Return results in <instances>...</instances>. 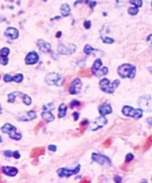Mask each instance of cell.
I'll return each instance as SVG.
<instances>
[{"mask_svg":"<svg viewBox=\"0 0 152 183\" xmlns=\"http://www.w3.org/2000/svg\"><path fill=\"white\" fill-rule=\"evenodd\" d=\"M102 41H103L104 43L105 44H112L114 42V39H112V38H108V37H102L101 38Z\"/></svg>","mask_w":152,"mask_h":183,"instance_id":"33","label":"cell"},{"mask_svg":"<svg viewBox=\"0 0 152 183\" xmlns=\"http://www.w3.org/2000/svg\"><path fill=\"white\" fill-rule=\"evenodd\" d=\"M2 171H3L5 175L8 176H16L18 173V169L14 167H10V166H4L2 168Z\"/></svg>","mask_w":152,"mask_h":183,"instance_id":"18","label":"cell"},{"mask_svg":"<svg viewBox=\"0 0 152 183\" xmlns=\"http://www.w3.org/2000/svg\"><path fill=\"white\" fill-rule=\"evenodd\" d=\"M49 150L50 151H52V152H55L57 150V147L55 145H49Z\"/></svg>","mask_w":152,"mask_h":183,"instance_id":"40","label":"cell"},{"mask_svg":"<svg viewBox=\"0 0 152 183\" xmlns=\"http://www.w3.org/2000/svg\"><path fill=\"white\" fill-rule=\"evenodd\" d=\"M88 125V120L85 119V120H84L83 122H80V126H84V125Z\"/></svg>","mask_w":152,"mask_h":183,"instance_id":"43","label":"cell"},{"mask_svg":"<svg viewBox=\"0 0 152 183\" xmlns=\"http://www.w3.org/2000/svg\"><path fill=\"white\" fill-rule=\"evenodd\" d=\"M23 74L21 73H18L16 74L15 76H10V74H5L4 77H3V80L6 83L8 82H12L14 81L16 83H21L23 81Z\"/></svg>","mask_w":152,"mask_h":183,"instance_id":"14","label":"cell"},{"mask_svg":"<svg viewBox=\"0 0 152 183\" xmlns=\"http://www.w3.org/2000/svg\"><path fill=\"white\" fill-rule=\"evenodd\" d=\"M43 109H44V111H48V112H50V111H52V110H54V103H49V104H45V105H43Z\"/></svg>","mask_w":152,"mask_h":183,"instance_id":"30","label":"cell"},{"mask_svg":"<svg viewBox=\"0 0 152 183\" xmlns=\"http://www.w3.org/2000/svg\"><path fill=\"white\" fill-rule=\"evenodd\" d=\"M152 146V135L147 137V139L145 141L144 144L143 146V150L144 151H147Z\"/></svg>","mask_w":152,"mask_h":183,"instance_id":"25","label":"cell"},{"mask_svg":"<svg viewBox=\"0 0 152 183\" xmlns=\"http://www.w3.org/2000/svg\"><path fill=\"white\" fill-rule=\"evenodd\" d=\"M66 111H67V107L66 106L65 104H61L59 107V114H58V117L60 119H62V118H64L66 114Z\"/></svg>","mask_w":152,"mask_h":183,"instance_id":"24","label":"cell"},{"mask_svg":"<svg viewBox=\"0 0 152 183\" xmlns=\"http://www.w3.org/2000/svg\"><path fill=\"white\" fill-rule=\"evenodd\" d=\"M84 51L86 55H91L94 51H95V49H93L90 45H86L84 49Z\"/></svg>","mask_w":152,"mask_h":183,"instance_id":"28","label":"cell"},{"mask_svg":"<svg viewBox=\"0 0 152 183\" xmlns=\"http://www.w3.org/2000/svg\"><path fill=\"white\" fill-rule=\"evenodd\" d=\"M92 160L94 162L98 163L101 165L105 166V167H110L112 164L111 160L110 159L102 154H96V153H93L92 156H91Z\"/></svg>","mask_w":152,"mask_h":183,"instance_id":"8","label":"cell"},{"mask_svg":"<svg viewBox=\"0 0 152 183\" xmlns=\"http://www.w3.org/2000/svg\"><path fill=\"white\" fill-rule=\"evenodd\" d=\"M87 182V183H89V182H90V179H89V178H84V179H83L82 181H81V182Z\"/></svg>","mask_w":152,"mask_h":183,"instance_id":"45","label":"cell"},{"mask_svg":"<svg viewBox=\"0 0 152 183\" xmlns=\"http://www.w3.org/2000/svg\"><path fill=\"white\" fill-rule=\"evenodd\" d=\"M129 3L137 8L141 7L142 5H143V1L142 0H129Z\"/></svg>","mask_w":152,"mask_h":183,"instance_id":"31","label":"cell"},{"mask_svg":"<svg viewBox=\"0 0 152 183\" xmlns=\"http://www.w3.org/2000/svg\"><path fill=\"white\" fill-rule=\"evenodd\" d=\"M122 112L124 115L134 118L135 119H139L143 116V112L141 109H135L129 105H125L122 109Z\"/></svg>","mask_w":152,"mask_h":183,"instance_id":"5","label":"cell"},{"mask_svg":"<svg viewBox=\"0 0 152 183\" xmlns=\"http://www.w3.org/2000/svg\"><path fill=\"white\" fill-rule=\"evenodd\" d=\"M70 5L66 4V3H64V4H62L61 7H60V12H61V14H62V16H68L70 15Z\"/></svg>","mask_w":152,"mask_h":183,"instance_id":"23","label":"cell"},{"mask_svg":"<svg viewBox=\"0 0 152 183\" xmlns=\"http://www.w3.org/2000/svg\"><path fill=\"white\" fill-rule=\"evenodd\" d=\"M84 27L86 29H90V27H91V22H90V21H86L84 23Z\"/></svg>","mask_w":152,"mask_h":183,"instance_id":"38","label":"cell"},{"mask_svg":"<svg viewBox=\"0 0 152 183\" xmlns=\"http://www.w3.org/2000/svg\"><path fill=\"white\" fill-rule=\"evenodd\" d=\"M2 182V179H1V178H0V182Z\"/></svg>","mask_w":152,"mask_h":183,"instance_id":"50","label":"cell"},{"mask_svg":"<svg viewBox=\"0 0 152 183\" xmlns=\"http://www.w3.org/2000/svg\"><path fill=\"white\" fill-rule=\"evenodd\" d=\"M2 141H3V140H2V138H1V136H0V143H2Z\"/></svg>","mask_w":152,"mask_h":183,"instance_id":"49","label":"cell"},{"mask_svg":"<svg viewBox=\"0 0 152 183\" xmlns=\"http://www.w3.org/2000/svg\"><path fill=\"white\" fill-rule=\"evenodd\" d=\"M45 82L47 84H49L50 86L55 85V86H62L64 83V80L60 74L57 73H49L46 76H45Z\"/></svg>","mask_w":152,"mask_h":183,"instance_id":"3","label":"cell"},{"mask_svg":"<svg viewBox=\"0 0 152 183\" xmlns=\"http://www.w3.org/2000/svg\"><path fill=\"white\" fill-rule=\"evenodd\" d=\"M102 66V61L101 59H97L94 61V64H93L92 68H91V71L92 73L95 76L97 73L101 69V67Z\"/></svg>","mask_w":152,"mask_h":183,"instance_id":"21","label":"cell"},{"mask_svg":"<svg viewBox=\"0 0 152 183\" xmlns=\"http://www.w3.org/2000/svg\"><path fill=\"white\" fill-rule=\"evenodd\" d=\"M107 123H108V119L105 116L101 115L100 117H98L94 120H93L91 123L90 124L89 129L91 131H97V130L101 129V128L104 127Z\"/></svg>","mask_w":152,"mask_h":183,"instance_id":"7","label":"cell"},{"mask_svg":"<svg viewBox=\"0 0 152 183\" xmlns=\"http://www.w3.org/2000/svg\"><path fill=\"white\" fill-rule=\"evenodd\" d=\"M108 73V69L107 68V67H103V68H101V69L99 70V71L97 73V74H96L95 76H98V77H100V76H105V75H107Z\"/></svg>","mask_w":152,"mask_h":183,"instance_id":"27","label":"cell"},{"mask_svg":"<svg viewBox=\"0 0 152 183\" xmlns=\"http://www.w3.org/2000/svg\"><path fill=\"white\" fill-rule=\"evenodd\" d=\"M41 117L48 122H52L55 119L54 114L51 113L50 112H48V111H44V112H42L41 113Z\"/></svg>","mask_w":152,"mask_h":183,"instance_id":"22","label":"cell"},{"mask_svg":"<svg viewBox=\"0 0 152 183\" xmlns=\"http://www.w3.org/2000/svg\"><path fill=\"white\" fill-rule=\"evenodd\" d=\"M147 41H149V42H151V43L152 44V34H151V35L148 36V38H147Z\"/></svg>","mask_w":152,"mask_h":183,"instance_id":"46","label":"cell"},{"mask_svg":"<svg viewBox=\"0 0 152 183\" xmlns=\"http://www.w3.org/2000/svg\"><path fill=\"white\" fill-rule=\"evenodd\" d=\"M114 180L116 181V182H122V178L119 175H116L114 177Z\"/></svg>","mask_w":152,"mask_h":183,"instance_id":"41","label":"cell"},{"mask_svg":"<svg viewBox=\"0 0 152 183\" xmlns=\"http://www.w3.org/2000/svg\"><path fill=\"white\" fill-rule=\"evenodd\" d=\"M134 158V154H130V153H129V154H128L126 155V160H125V162H126V163L130 162V161H131V160H133Z\"/></svg>","mask_w":152,"mask_h":183,"instance_id":"36","label":"cell"},{"mask_svg":"<svg viewBox=\"0 0 152 183\" xmlns=\"http://www.w3.org/2000/svg\"><path fill=\"white\" fill-rule=\"evenodd\" d=\"M77 50V46L74 44H71L69 46L64 45L63 44H60L58 46V52L61 55H72Z\"/></svg>","mask_w":152,"mask_h":183,"instance_id":"10","label":"cell"},{"mask_svg":"<svg viewBox=\"0 0 152 183\" xmlns=\"http://www.w3.org/2000/svg\"><path fill=\"white\" fill-rule=\"evenodd\" d=\"M37 45L38 47V49L41 50L42 52H45V53H48V52H50L51 50H52V47H51V45L46 41H45L44 40L42 39H40L37 42Z\"/></svg>","mask_w":152,"mask_h":183,"instance_id":"16","label":"cell"},{"mask_svg":"<svg viewBox=\"0 0 152 183\" xmlns=\"http://www.w3.org/2000/svg\"><path fill=\"white\" fill-rule=\"evenodd\" d=\"M80 102L77 101V100H74V101H73L71 103H70V108L73 109V108H74L75 107H77V106H80Z\"/></svg>","mask_w":152,"mask_h":183,"instance_id":"35","label":"cell"},{"mask_svg":"<svg viewBox=\"0 0 152 183\" xmlns=\"http://www.w3.org/2000/svg\"><path fill=\"white\" fill-rule=\"evenodd\" d=\"M10 49H8L6 47L3 48L0 50V64H2L3 66H6L9 62V59L8 56L10 54Z\"/></svg>","mask_w":152,"mask_h":183,"instance_id":"13","label":"cell"},{"mask_svg":"<svg viewBox=\"0 0 152 183\" xmlns=\"http://www.w3.org/2000/svg\"><path fill=\"white\" fill-rule=\"evenodd\" d=\"M80 170V165H77L74 169H68V168H62L57 171V174L60 177H70L73 175H77Z\"/></svg>","mask_w":152,"mask_h":183,"instance_id":"9","label":"cell"},{"mask_svg":"<svg viewBox=\"0 0 152 183\" xmlns=\"http://www.w3.org/2000/svg\"><path fill=\"white\" fill-rule=\"evenodd\" d=\"M112 143V140L111 138H108V139H107V140H106L103 143H102V146H103L104 147L108 148L111 146Z\"/></svg>","mask_w":152,"mask_h":183,"instance_id":"34","label":"cell"},{"mask_svg":"<svg viewBox=\"0 0 152 183\" xmlns=\"http://www.w3.org/2000/svg\"><path fill=\"white\" fill-rule=\"evenodd\" d=\"M151 9H152V1H151Z\"/></svg>","mask_w":152,"mask_h":183,"instance_id":"51","label":"cell"},{"mask_svg":"<svg viewBox=\"0 0 152 183\" xmlns=\"http://www.w3.org/2000/svg\"><path fill=\"white\" fill-rule=\"evenodd\" d=\"M96 4H97V3H96L95 1H91V2H90V8H94V6L96 5Z\"/></svg>","mask_w":152,"mask_h":183,"instance_id":"44","label":"cell"},{"mask_svg":"<svg viewBox=\"0 0 152 183\" xmlns=\"http://www.w3.org/2000/svg\"><path fill=\"white\" fill-rule=\"evenodd\" d=\"M1 130L3 133L9 134L10 137L14 140H20L22 138L21 134L16 132V128L13 125H11L10 123H5L3 127L1 128Z\"/></svg>","mask_w":152,"mask_h":183,"instance_id":"4","label":"cell"},{"mask_svg":"<svg viewBox=\"0 0 152 183\" xmlns=\"http://www.w3.org/2000/svg\"><path fill=\"white\" fill-rule=\"evenodd\" d=\"M21 97H22V100H23V104H26L27 106L31 105L32 101H31V98L29 97L27 94H23V93H22V94H21Z\"/></svg>","mask_w":152,"mask_h":183,"instance_id":"26","label":"cell"},{"mask_svg":"<svg viewBox=\"0 0 152 183\" xmlns=\"http://www.w3.org/2000/svg\"><path fill=\"white\" fill-rule=\"evenodd\" d=\"M119 84H120V81L119 80H116L115 81L110 82L109 80L106 79V78L102 79L99 83L101 90L105 93H108V94H113Z\"/></svg>","mask_w":152,"mask_h":183,"instance_id":"2","label":"cell"},{"mask_svg":"<svg viewBox=\"0 0 152 183\" xmlns=\"http://www.w3.org/2000/svg\"><path fill=\"white\" fill-rule=\"evenodd\" d=\"M39 60L38 54L36 51H31L27 55L26 59H25V62L27 65H34L36 64Z\"/></svg>","mask_w":152,"mask_h":183,"instance_id":"12","label":"cell"},{"mask_svg":"<svg viewBox=\"0 0 152 183\" xmlns=\"http://www.w3.org/2000/svg\"><path fill=\"white\" fill-rule=\"evenodd\" d=\"M13 157L16 159H19V158H21V154H20V153L19 151H14L13 152Z\"/></svg>","mask_w":152,"mask_h":183,"instance_id":"39","label":"cell"},{"mask_svg":"<svg viewBox=\"0 0 152 183\" xmlns=\"http://www.w3.org/2000/svg\"><path fill=\"white\" fill-rule=\"evenodd\" d=\"M73 116L74 118L75 121H77V120L79 119V113H78V112H74V113L73 114Z\"/></svg>","mask_w":152,"mask_h":183,"instance_id":"42","label":"cell"},{"mask_svg":"<svg viewBox=\"0 0 152 183\" xmlns=\"http://www.w3.org/2000/svg\"><path fill=\"white\" fill-rule=\"evenodd\" d=\"M81 87H82V82L79 78H76L70 84L69 91H70V94H73V95L77 94L80 93Z\"/></svg>","mask_w":152,"mask_h":183,"instance_id":"11","label":"cell"},{"mask_svg":"<svg viewBox=\"0 0 152 183\" xmlns=\"http://www.w3.org/2000/svg\"><path fill=\"white\" fill-rule=\"evenodd\" d=\"M3 154H4V155H5V157H8V158L13 157V152L10 151V150H5Z\"/></svg>","mask_w":152,"mask_h":183,"instance_id":"37","label":"cell"},{"mask_svg":"<svg viewBox=\"0 0 152 183\" xmlns=\"http://www.w3.org/2000/svg\"><path fill=\"white\" fill-rule=\"evenodd\" d=\"M61 35H62V32H61V31H59V32L56 34V38H60Z\"/></svg>","mask_w":152,"mask_h":183,"instance_id":"47","label":"cell"},{"mask_svg":"<svg viewBox=\"0 0 152 183\" xmlns=\"http://www.w3.org/2000/svg\"><path fill=\"white\" fill-rule=\"evenodd\" d=\"M138 104L141 109L147 112H152V97L151 95L142 96L138 100Z\"/></svg>","mask_w":152,"mask_h":183,"instance_id":"6","label":"cell"},{"mask_svg":"<svg viewBox=\"0 0 152 183\" xmlns=\"http://www.w3.org/2000/svg\"><path fill=\"white\" fill-rule=\"evenodd\" d=\"M45 153V148L44 147L34 148L31 152V158H37L41 155H44Z\"/></svg>","mask_w":152,"mask_h":183,"instance_id":"20","label":"cell"},{"mask_svg":"<svg viewBox=\"0 0 152 183\" xmlns=\"http://www.w3.org/2000/svg\"><path fill=\"white\" fill-rule=\"evenodd\" d=\"M16 98V96L15 92H13V93H10V94L8 95V101H7L9 103H13L15 101Z\"/></svg>","mask_w":152,"mask_h":183,"instance_id":"32","label":"cell"},{"mask_svg":"<svg viewBox=\"0 0 152 183\" xmlns=\"http://www.w3.org/2000/svg\"><path fill=\"white\" fill-rule=\"evenodd\" d=\"M128 13H129V15L132 16H136L137 13H139V8L137 7H131L128 9Z\"/></svg>","mask_w":152,"mask_h":183,"instance_id":"29","label":"cell"},{"mask_svg":"<svg viewBox=\"0 0 152 183\" xmlns=\"http://www.w3.org/2000/svg\"><path fill=\"white\" fill-rule=\"evenodd\" d=\"M3 113V108H2V105L0 104V114Z\"/></svg>","mask_w":152,"mask_h":183,"instance_id":"48","label":"cell"},{"mask_svg":"<svg viewBox=\"0 0 152 183\" xmlns=\"http://www.w3.org/2000/svg\"><path fill=\"white\" fill-rule=\"evenodd\" d=\"M4 35L7 38H10L12 40H15L19 37V31L16 28L14 27H8L5 30Z\"/></svg>","mask_w":152,"mask_h":183,"instance_id":"17","label":"cell"},{"mask_svg":"<svg viewBox=\"0 0 152 183\" xmlns=\"http://www.w3.org/2000/svg\"><path fill=\"white\" fill-rule=\"evenodd\" d=\"M37 117L36 112L34 111H29L25 113H23L21 115V117H19L18 119L20 121H24V122H28L31 120L35 119Z\"/></svg>","mask_w":152,"mask_h":183,"instance_id":"15","label":"cell"},{"mask_svg":"<svg viewBox=\"0 0 152 183\" xmlns=\"http://www.w3.org/2000/svg\"><path fill=\"white\" fill-rule=\"evenodd\" d=\"M98 112L100 113L101 115L102 116H105L106 114H111L112 112V107L110 104H103L101 105L99 108H98Z\"/></svg>","mask_w":152,"mask_h":183,"instance_id":"19","label":"cell"},{"mask_svg":"<svg viewBox=\"0 0 152 183\" xmlns=\"http://www.w3.org/2000/svg\"><path fill=\"white\" fill-rule=\"evenodd\" d=\"M136 67L131 64H123L118 68V74L121 78H129L134 79L136 75Z\"/></svg>","mask_w":152,"mask_h":183,"instance_id":"1","label":"cell"}]
</instances>
